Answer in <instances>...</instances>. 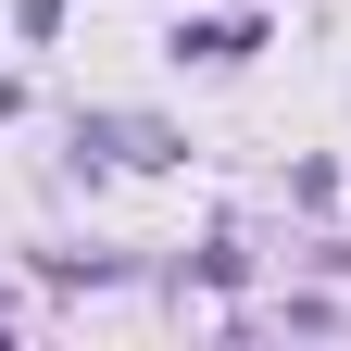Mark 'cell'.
<instances>
[{"label": "cell", "mask_w": 351, "mask_h": 351, "mask_svg": "<svg viewBox=\"0 0 351 351\" xmlns=\"http://www.w3.org/2000/svg\"><path fill=\"white\" fill-rule=\"evenodd\" d=\"M88 138H101L113 163H163L176 138H163V125H138V113H101V125H88Z\"/></svg>", "instance_id": "6da1fadb"}, {"label": "cell", "mask_w": 351, "mask_h": 351, "mask_svg": "<svg viewBox=\"0 0 351 351\" xmlns=\"http://www.w3.org/2000/svg\"><path fill=\"white\" fill-rule=\"evenodd\" d=\"M176 51H189V63H239V51H251V25H189Z\"/></svg>", "instance_id": "7a4b0ae2"}]
</instances>
